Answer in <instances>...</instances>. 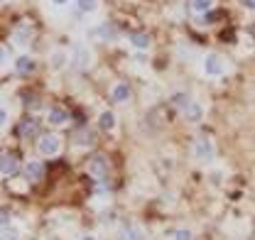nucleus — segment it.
Returning <instances> with one entry per match:
<instances>
[{
	"label": "nucleus",
	"mask_w": 255,
	"mask_h": 240,
	"mask_svg": "<svg viewBox=\"0 0 255 240\" xmlns=\"http://www.w3.org/2000/svg\"><path fill=\"white\" fill-rule=\"evenodd\" d=\"M5 64V49H0V66Z\"/></svg>",
	"instance_id": "obj_27"
},
{
	"label": "nucleus",
	"mask_w": 255,
	"mask_h": 240,
	"mask_svg": "<svg viewBox=\"0 0 255 240\" xmlns=\"http://www.w3.org/2000/svg\"><path fill=\"white\" fill-rule=\"evenodd\" d=\"M17 169H20V157L15 152H2L0 154V172L5 177H12V174H17Z\"/></svg>",
	"instance_id": "obj_6"
},
{
	"label": "nucleus",
	"mask_w": 255,
	"mask_h": 240,
	"mask_svg": "<svg viewBox=\"0 0 255 240\" xmlns=\"http://www.w3.org/2000/svg\"><path fill=\"white\" fill-rule=\"evenodd\" d=\"M74 140H76V145H81V147H89V145H94L96 142L94 132H91L89 127H79L76 135H74Z\"/></svg>",
	"instance_id": "obj_9"
},
{
	"label": "nucleus",
	"mask_w": 255,
	"mask_h": 240,
	"mask_svg": "<svg viewBox=\"0 0 255 240\" xmlns=\"http://www.w3.org/2000/svg\"><path fill=\"white\" fill-rule=\"evenodd\" d=\"M52 69H62L64 64H66V61H69V57H66V54H64V52H54V54H52Z\"/></svg>",
	"instance_id": "obj_22"
},
{
	"label": "nucleus",
	"mask_w": 255,
	"mask_h": 240,
	"mask_svg": "<svg viewBox=\"0 0 255 240\" xmlns=\"http://www.w3.org/2000/svg\"><path fill=\"white\" fill-rule=\"evenodd\" d=\"M25 177H27V181H42V177H44V167H42V162H34V159H30L27 164H25Z\"/></svg>",
	"instance_id": "obj_7"
},
{
	"label": "nucleus",
	"mask_w": 255,
	"mask_h": 240,
	"mask_svg": "<svg viewBox=\"0 0 255 240\" xmlns=\"http://www.w3.org/2000/svg\"><path fill=\"white\" fill-rule=\"evenodd\" d=\"M37 127H39V122L34 118H27L20 122V135L22 137H30V135H37Z\"/></svg>",
	"instance_id": "obj_15"
},
{
	"label": "nucleus",
	"mask_w": 255,
	"mask_h": 240,
	"mask_svg": "<svg viewBox=\"0 0 255 240\" xmlns=\"http://www.w3.org/2000/svg\"><path fill=\"white\" fill-rule=\"evenodd\" d=\"M182 116L187 118V122H199L201 116H204V111H201V106H199V103H194V101H191L189 106L182 111Z\"/></svg>",
	"instance_id": "obj_10"
},
{
	"label": "nucleus",
	"mask_w": 255,
	"mask_h": 240,
	"mask_svg": "<svg viewBox=\"0 0 255 240\" xmlns=\"http://www.w3.org/2000/svg\"><path fill=\"white\" fill-rule=\"evenodd\" d=\"M76 7H79L81 12H96L98 0H76Z\"/></svg>",
	"instance_id": "obj_21"
},
{
	"label": "nucleus",
	"mask_w": 255,
	"mask_h": 240,
	"mask_svg": "<svg viewBox=\"0 0 255 240\" xmlns=\"http://www.w3.org/2000/svg\"><path fill=\"white\" fill-rule=\"evenodd\" d=\"M81 240H96V238H94V236H84Z\"/></svg>",
	"instance_id": "obj_29"
},
{
	"label": "nucleus",
	"mask_w": 255,
	"mask_h": 240,
	"mask_svg": "<svg viewBox=\"0 0 255 240\" xmlns=\"http://www.w3.org/2000/svg\"><path fill=\"white\" fill-rule=\"evenodd\" d=\"M174 240H194V236H191L189 231H184V228H179V231L174 233Z\"/></svg>",
	"instance_id": "obj_23"
},
{
	"label": "nucleus",
	"mask_w": 255,
	"mask_h": 240,
	"mask_svg": "<svg viewBox=\"0 0 255 240\" xmlns=\"http://www.w3.org/2000/svg\"><path fill=\"white\" fill-rule=\"evenodd\" d=\"M47 120L52 125H64L66 122V111H62V108H49L47 111Z\"/></svg>",
	"instance_id": "obj_16"
},
{
	"label": "nucleus",
	"mask_w": 255,
	"mask_h": 240,
	"mask_svg": "<svg viewBox=\"0 0 255 240\" xmlns=\"http://www.w3.org/2000/svg\"><path fill=\"white\" fill-rule=\"evenodd\" d=\"M0 240H20L17 228H12V226H2V228H0Z\"/></svg>",
	"instance_id": "obj_19"
},
{
	"label": "nucleus",
	"mask_w": 255,
	"mask_h": 240,
	"mask_svg": "<svg viewBox=\"0 0 255 240\" xmlns=\"http://www.w3.org/2000/svg\"><path fill=\"white\" fill-rule=\"evenodd\" d=\"M121 240H145V233L135 226H128L126 231L121 233Z\"/></svg>",
	"instance_id": "obj_17"
},
{
	"label": "nucleus",
	"mask_w": 255,
	"mask_h": 240,
	"mask_svg": "<svg viewBox=\"0 0 255 240\" xmlns=\"http://www.w3.org/2000/svg\"><path fill=\"white\" fill-rule=\"evenodd\" d=\"M241 2H243L248 10H255V0H241Z\"/></svg>",
	"instance_id": "obj_26"
},
{
	"label": "nucleus",
	"mask_w": 255,
	"mask_h": 240,
	"mask_svg": "<svg viewBox=\"0 0 255 240\" xmlns=\"http://www.w3.org/2000/svg\"><path fill=\"white\" fill-rule=\"evenodd\" d=\"M37 69V64H34V59L32 57H17V61H15V71L20 74V76H30L32 71Z\"/></svg>",
	"instance_id": "obj_8"
},
{
	"label": "nucleus",
	"mask_w": 255,
	"mask_h": 240,
	"mask_svg": "<svg viewBox=\"0 0 255 240\" xmlns=\"http://www.w3.org/2000/svg\"><path fill=\"white\" fill-rule=\"evenodd\" d=\"M172 103H174V108L184 111V108L189 106L191 101H189V96H187V93H174V96H172Z\"/></svg>",
	"instance_id": "obj_20"
},
{
	"label": "nucleus",
	"mask_w": 255,
	"mask_h": 240,
	"mask_svg": "<svg viewBox=\"0 0 255 240\" xmlns=\"http://www.w3.org/2000/svg\"><path fill=\"white\" fill-rule=\"evenodd\" d=\"M96 34H98V37H103V39H116V37H118V32H116V27H113L111 22L101 25V27L96 30Z\"/></svg>",
	"instance_id": "obj_18"
},
{
	"label": "nucleus",
	"mask_w": 255,
	"mask_h": 240,
	"mask_svg": "<svg viewBox=\"0 0 255 240\" xmlns=\"http://www.w3.org/2000/svg\"><path fill=\"white\" fill-rule=\"evenodd\" d=\"M91 61H94V54H91V49H89V47H84V44H76V47H74L71 64H74V69H76V71L89 69V66H91Z\"/></svg>",
	"instance_id": "obj_2"
},
{
	"label": "nucleus",
	"mask_w": 255,
	"mask_h": 240,
	"mask_svg": "<svg viewBox=\"0 0 255 240\" xmlns=\"http://www.w3.org/2000/svg\"><path fill=\"white\" fill-rule=\"evenodd\" d=\"M52 2H54V5H66L69 0H52Z\"/></svg>",
	"instance_id": "obj_28"
},
{
	"label": "nucleus",
	"mask_w": 255,
	"mask_h": 240,
	"mask_svg": "<svg viewBox=\"0 0 255 240\" xmlns=\"http://www.w3.org/2000/svg\"><path fill=\"white\" fill-rule=\"evenodd\" d=\"M98 127H101L103 132L116 130V116H113L111 111H103V113H101V118H98Z\"/></svg>",
	"instance_id": "obj_12"
},
{
	"label": "nucleus",
	"mask_w": 255,
	"mask_h": 240,
	"mask_svg": "<svg viewBox=\"0 0 255 240\" xmlns=\"http://www.w3.org/2000/svg\"><path fill=\"white\" fill-rule=\"evenodd\" d=\"M89 174H94L98 179L108 177V157H106V154L96 152V154L89 157Z\"/></svg>",
	"instance_id": "obj_4"
},
{
	"label": "nucleus",
	"mask_w": 255,
	"mask_h": 240,
	"mask_svg": "<svg viewBox=\"0 0 255 240\" xmlns=\"http://www.w3.org/2000/svg\"><path fill=\"white\" fill-rule=\"evenodd\" d=\"M0 2H2V0H0Z\"/></svg>",
	"instance_id": "obj_30"
},
{
	"label": "nucleus",
	"mask_w": 255,
	"mask_h": 240,
	"mask_svg": "<svg viewBox=\"0 0 255 240\" xmlns=\"http://www.w3.org/2000/svg\"><path fill=\"white\" fill-rule=\"evenodd\" d=\"M214 142L209 140V137H199L196 142H194V157H196V162H201V164H206V162H211L214 159Z\"/></svg>",
	"instance_id": "obj_1"
},
{
	"label": "nucleus",
	"mask_w": 255,
	"mask_h": 240,
	"mask_svg": "<svg viewBox=\"0 0 255 240\" xmlns=\"http://www.w3.org/2000/svg\"><path fill=\"white\" fill-rule=\"evenodd\" d=\"M201 69H204V74L206 76H221L223 71H226V64L219 54H206L204 57V64H201Z\"/></svg>",
	"instance_id": "obj_5"
},
{
	"label": "nucleus",
	"mask_w": 255,
	"mask_h": 240,
	"mask_svg": "<svg viewBox=\"0 0 255 240\" xmlns=\"http://www.w3.org/2000/svg\"><path fill=\"white\" fill-rule=\"evenodd\" d=\"M130 44H132L135 49L145 52V49H150V37L142 34V32H135V34H130Z\"/></svg>",
	"instance_id": "obj_13"
},
{
	"label": "nucleus",
	"mask_w": 255,
	"mask_h": 240,
	"mask_svg": "<svg viewBox=\"0 0 255 240\" xmlns=\"http://www.w3.org/2000/svg\"><path fill=\"white\" fill-rule=\"evenodd\" d=\"M5 122H7V111H5V108H0V127H2Z\"/></svg>",
	"instance_id": "obj_25"
},
{
	"label": "nucleus",
	"mask_w": 255,
	"mask_h": 240,
	"mask_svg": "<svg viewBox=\"0 0 255 240\" xmlns=\"http://www.w3.org/2000/svg\"><path fill=\"white\" fill-rule=\"evenodd\" d=\"M111 98H113L116 103H126L128 98H130V86H128V84H116L113 91H111Z\"/></svg>",
	"instance_id": "obj_11"
},
{
	"label": "nucleus",
	"mask_w": 255,
	"mask_h": 240,
	"mask_svg": "<svg viewBox=\"0 0 255 240\" xmlns=\"http://www.w3.org/2000/svg\"><path fill=\"white\" fill-rule=\"evenodd\" d=\"M191 10L196 15H209L214 10V0H191Z\"/></svg>",
	"instance_id": "obj_14"
},
{
	"label": "nucleus",
	"mask_w": 255,
	"mask_h": 240,
	"mask_svg": "<svg viewBox=\"0 0 255 240\" xmlns=\"http://www.w3.org/2000/svg\"><path fill=\"white\" fill-rule=\"evenodd\" d=\"M37 147H39V152L44 157H57L59 150H62V140L57 135H42L39 142H37Z\"/></svg>",
	"instance_id": "obj_3"
},
{
	"label": "nucleus",
	"mask_w": 255,
	"mask_h": 240,
	"mask_svg": "<svg viewBox=\"0 0 255 240\" xmlns=\"http://www.w3.org/2000/svg\"><path fill=\"white\" fill-rule=\"evenodd\" d=\"M7 221H10V213L0 209V228H2V226H7Z\"/></svg>",
	"instance_id": "obj_24"
}]
</instances>
